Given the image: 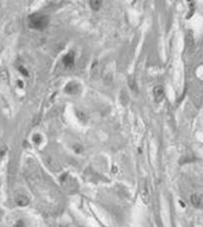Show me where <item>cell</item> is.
Wrapping results in <instances>:
<instances>
[{
	"label": "cell",
	"instance_id": "cell-1",
	"mask_svg": "<svg viewBox=\"0 0 203 227\" xmlns=\"http://www.w3.org/2000/svg\"><path fill=\"white\" fill-rule=\"evenodd\" d=\"M48 24L49 18L46 15L35 13V14L31 15L29 17V26L31 28H33V29L43 30L48 26Z\"/></svg>",
	"mask_w": 203,
	"mask_h": 227
},
{
	"label": "cell",
	"instance_id": "cell-2",
	"mask_svg": "<svg viewBox=\"0 0 203 227\" xmlns=\"http://www.w3.org/2000/svg\"><path fill=\"white\" fill-rule=\"evenodd\" d=\"M153 96L156 102H161L164 99V90L161 86H157L153 89Z\"/></svg>",
	"mask_w": 203,
	"mask_h": 227
},
{
	"label": "cell",
	"instance_id": "cell-3",
	"mask_svg": "<svg viewBox=\"0 0 203 227\" xmlns=\"http://www.w3.org/2000/svg\"><path fill=\"white\" fill-rule=\"evenodd\" d=\"M74 54L71 52V53H68L66 56H64L63 58V64L65 65L66 67H72L73 65H74Z\"/></svg>",
	"mask_w": 203,
	"mask_h": 227
},
{
	"label": "cell",
	"instance_id": "cell-4",
	"mask_svg": "<svg viewBox=\"0 0 203 227\" xmlns=\"http://www.w3.org/2000/svg\"><path fill=\"white\" fill-rule=\"evenodd\" d=\"M190 200H191L192 205H193V206H195V207H199L200 205H201V203H202L201 197H200L199 195H197V194H193V195H191Z\"/></svg>",
	"mask_w": 203,
	"mask_h": 227
},
{
	"label": "cell",
	"instance_id": "cell-5",
	"mask_svg": "<svg viewBox=\"0 0 203 227\" xmlns=\"http://www.w3.org/2000/svg\"><path fill=\"white\" fill-rule=\"evenodd\" d=\"M90 5L93 10L98 11V10H100V8L102 7V2L98 1V0H94V1L92 0V1H90Z\"/></svg>",
	"mask_w": 203,
	"mask_h": 227
},
{
	"label": "cell",
	"instance_id": "cell-6",
	"mask_svg": "<svg viewBox=\"0 0 203 227\" xmlns=\"http://www.w3.org/2000/svg\"><path fill=\"white\" fill-rule=\"evenodd\" d=\"M129 85L131 89L133 91H137V84H135V78L133 77V76H129Z\"/></svg>",
	"mask_w": 203,
	"mask_h": 227
},
{
	"label": "cell",
	"instance_id": "cell-7",
	"mask_svg": "<svg viewBox=\"0 0 203 227\" xmlns=\"http://www.w3.org/2000/svg\"><path fill=\"white\" fill-rule=\"evenodd\" d=\"M28 202H29V200H28V198L24 195H21L20 198H17V203H18L19 205H26Z\"/></svg>",
	"mask_w": 203,
	"mask_h": 227
}]
</instances>
